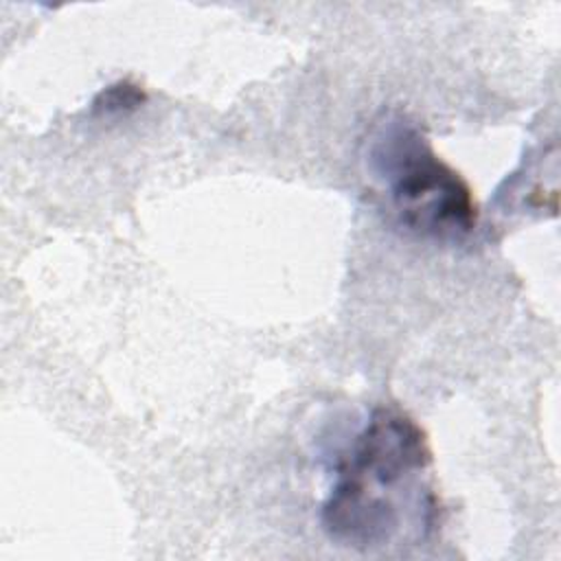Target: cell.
<instances>
[{
	"mask_svg": "<svg viewBox=\"0 0 561 561\" xmlns=\"http://www.w3.org/2000/svg\"><path fill=\"white\" fill-rule=\"evenodd\" d=\"M147 101L145 90L138 83L131 81H116L107 88H103L94 101H92V114L101 116H116L138 110Z\"/></svg>",
	"mask_w": 561,
	"mask_h": 561,
	"instance_id": "3",
	"label": "cell"
},
{
	"mask_svg": "<svg viewBox=\"0 0 561 561\" xmlns=\"http://www.w3.org/2000/svg\"><path fill=\"white\" fill-rule=\"evenodd\" d=\"M373 169L388 184L397 219L432 239H462L478 224V204L467 180L449 167L410 123L394 118L370 142Z\"/></svg>",
	"mask_w": 561,
	"mask_h": 561,
	"instance_id": "2",
	"label": "cell"
},
{
	"mask_svg": "<svg viewBox=\"0 0 561 561\" xmlns=\"http://www.w3.org/2000/svg\"><path fill=\"white\" fill-rule=\"evenodd\" d=\"M432 449L421 425L397 408H377L337 462L322 526L340 546L392 543L405 524L430 530L438 500L427 482Z\"/></svg>",
	"mask_w": 561,
	"mask_h": 561,
	"instance_id": "1",
	"label": "cell"
}]
</instances>
